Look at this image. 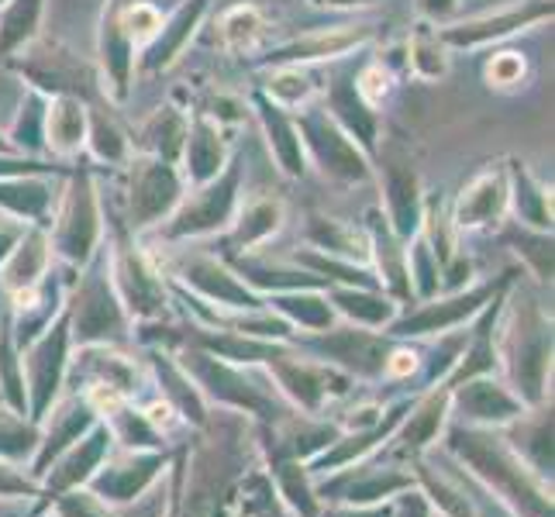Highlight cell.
<instances>
[{
	"instance_id": "obj_6",
	"label": "cell",
	"mask_w": 555,
	"mask_h": 517,
	"mask_svg": "<svg viewBox=\"0 0 555 517\" xmlns=\"http://www.w3.org/2000/svg\"><path fill=\"white\" fill-rule=\"evenodd\" d=\"M101 238V201L98 186L87 169H76L69 177V186L63 190L60 221H55V248L73 259L87 262Z\"/></svg>"
},
{
	"instance_id": "obj_18",
	"label": "cell",
	"mask_w": 555,
	"mask_h": 517,
	"mask_svg": "<svg viewBox=\"0 0 555 517\" xmlns=\"http://www.w3.org/2000/svg\"><path fill=\"white\" fill-rule=\"evenodd\" d=\"M507 186H511V204L518 210V224H528V228H552V190L542 186L539 180L531 177L525 169V163L511 159L507 166Z\"/></svg>"
},
{
	"instance_id": "obj_3",
	"label": "cell",
	"mask_w": 555,
	"mask_h": 517,
	"mask_svg": "<svg viewBox=\"0 0 555 517\" xmlns=\"http://www.w3.org/2000/svg\"><path fill=\"white\" fill-rule=\"evenodd\" d=\"M373 156H376V177L383 186V201H387V215L393 221V232L411 235L421 215H425V201H421V172H417L414 152L400 135H390V139L376 142Z\"/></svg>"
},
{
	"instance_id": "obj_33",
	"label": "cell",
	"mask_w": 555,
	"mask_h": 517,
	"mask_svg": "<svg viewBox=\"0 0 555 517\" xmlns=\"http://www.w3.org/2000/svg\"><path fill=\"white\" fill-rule=\"evenodd\" d=\"M163 31V14L145 4V0H135V4L128 8V35H131V46H149L156 42Z\"/></svg>"
},
{
	"instance_id": "obj_39",
	"label": "cell",
	"mask_w": 555,
	"mask_h": 517,
	"mask_svg": "<svg viewBox=\"0 0 555 517\" xmlns=\"http://www.w3.org/2000/svg\"><path fill=\"white\" fill-rule=\"evenodd\" d=\"M11 152H14V145L8 142L4 131H0V156H11ZM17 156H22V152H17Z\"/></svg>"
},
{
	"instance_id": "obj_19",
	"label": "cell",
	"mask_w": 555,
	"mask_h": 517,
	"mask_svg": "<svg viewBox=\"0 0 555 517\" xmlns=\"http://www.w3.org/2000/svg\"><path fill=\"white\" fill-rule=\"evenodd\" d=\"M46 0H8L0 8V60L22 52L28 42L38 38V25H42Z\"/></svg>"
},
{
	"instance_id": "obj_40",
	"label": "cell",
	"mask_w": 555,
	"mask_h": 517,
	"mask_svg": "<svg viewBox=\"0 0 555 517\" xmlns=\"http://www.w3.org/2000/svg\"><path fill=\"white\" fill-rule=\"evenodd\" d=\"M4 4H8V0H0V8H4Z\"/></svg>"
},
{
	"instance_id": "obj_30",
	"label": "cell",
	"mask_w": 555,
	"mask_h": 517,
	"mask_svg": "<svg viewBox=\"0 0 555 517\" xmlns=\"http://www.w3.org/2000/svg\"><path fill=\"white\" fill-rule=\"evenodd\" d=\"M186 280L190 283H197L204 294H210V297H218V300H224V303H248V294L242 290V286L228 276L221 266H215V262H207V259H197L194 266H186Z\"/></svg>"
},
{
	"instance_id": "obj_34",
	"label": "cell",
	"mask_w": 555,
	"mask_h": 517,
	"mask_svg": "<svg viewBox=\"0 0 555 517\" xmlns=\"http://www.w3.org/2000/svg\"><path fill=\"white\" fill-rule=\"evenodd\" d=\"M201 114L215 121V125H221V121H238L242 114H245V104L238 98H228V93H215V98L204 104Z\"/></svg>"
},
{
	"instance_id": "obj_15",
	"label": "cell",
	"mask_w": 555,
	"mask_h": 517,
	"mask_svg": "<svg viewBox=\"0 0 555 517\" xmlns=\"http://www.w3.org/2000/svg\"><path fill=\"white\" fill-rule=\"evenodd\" d=\"M186 128H190V118L173 107V104H163L152 118H145L142 131H139V148L142 156H156L163 163H173L180 166V156H183V142H186Z\"/></svg>"
},
{
	"instance_id": "obj_7",
	"label": "cell",
	"mask_w": 555,
	"mask_h": 517,
	"mask_svg": "<svg viewBox=\"0 0 555 517\" xmlns=\"http://www.w3.org/2000/svg\"><path fill=\"white\" fill-rule=\"evenodd\" d=\"M135 0H107L98 35V55H101V76L104 93L114 101H128L131 93V73H135V46L128 35V8Z\"/></svg>"
},
{
	"instance_id": "obj_22",
	"label": "cell",
	"mask_w": 555,
	"mask_h": 517,
	"mask_svg": "<svg viewBox=\"0 0 555 517\" xmlns=\"http://www.w3.org/2000/svg\"><path fill=\"white\" fill-rule=\"evenodd\" d=\"M266 35V17L256 4H238L218 17V42L224 52H253Z\"/></svg>"
},
{
	"instance_id": "obj_31",
	"label": "cell",
	"mask_w": 555,
	"mask_h": 517,
	"mask_svg": "<svg viewBox=\"0 0 555 517\" xmlns=\"http://www.w3.org/2000/svg\"><path fill=\"white\" fill-rule=\"evenodd\" d=\"M490 90H518L528 76V60L521 52H496L483 69Z\"/></svg>"
},
{
	"instance_id": "obj_35",
	"label": "cell",
	"mask_w": 555,
	"mask_h": 517,
	"mask_svg": "<svg viewBox=\"0 0 555 517\" xmlns=\"http://www.w3.org/2000/svg\"><path fill=\"white\" fill-rule=\"evenodd\" d=\"M417 11L428 17V22H449L459 11V0H417Z\"/></svg>"
},
{
	"instance_id": "obj_9",
	"label": "cell",
	"mask_w": 555,
	"mask_h": 517,
	"mask_svg": "<svg viewBox=\"0 0 555 517\" xmlns=\"http://www.w3.org/2000/svg\"><path fill=\"white\" fill-rule=\"evenodd\" d=\"M373 38V25H335V28H314L308 35H297L291 42H280L270 49L266 63L270 66H311L324 60H341L356 52Z\"/></svg>"
},
{
	"instance_id": "obj_24",
	"label": "cell",
	"mask_w": 555,
	"mask_h": 517,
	"mask_svg": "<svg viewBox=\"0 0 555 517\" xmlns=\"http://www.w3.org/2000/svg\"><path fill=\"white\" fill-rule=\"evenodd\" d=\"M408 66L417 80H442L449 73V46L431 25H421L408 42Z\"/></svg>"
},
{
	"instance_id": "obj_11",
	"label": "cell",
	"mask_w": 555,
	"mask_h": 517,
	"mask_svg": "<svg viewBox=\"0 0 555 517\" xmlns=\"http://www.w3.org/2000/svg\"><path fill=\"white\" fill-rule=\"evenodd\" d=\"M180 177L190 186H201L207 180H215L218 172L228 166V145L221 139V125L197 111L194 121L186 128V142H183V156H180Z\"/></svg>"
},
{
	"instance_id": "obj_2",
	"label": "cell",
	"mask_w": 555,
	"mask_h": 517,
	"mask_svg": "<svg viewBox=\"0 0 555 517\" xmlns=\"http://www.w3.org/2000/svg\"><path fill=\"white\" fill-rule=\"evenodd\" d=\"M238 186H242V163L232 159L215 180L190 190L186 197L173 207L166 218V238H190V235H210L218 228L232 224L238 210Z\"/></svg>"
},
{
	"instance_id": "obj_17",
	"label": "cell",
	"mask_w": 555,
	"mask_h": 517,
	"mask_svg": "<svg viewBox=\"0 0 555 517\" xmlns=\"http://www.w3.org/2000/svg\"><path fill=\"white\" fill-rule=\"evenodd\" d=\"M207 8H210V0H183L180 11L169 17V22H163V31H159L156 42H152V52H149L152 69L173 66V60L183 52V46L190 42V38H194L197 25L204 22Z\"/></svg>"
},
{
	"instance_id": "obj_4",
	"label": "cell",
	"mask_w": 555,
	"mask_h": 517,
	"mask_svg": "<svg viewBox=\"0 0 555 517\" xmlns=\"http://www.w3.org/2000/svg\"><path fill=\"white\" fill-rule=\"evenodd\" d=\"M11 60H14V69L31 83V90L46 93V98L49 93L52 98L66 93V98L87 101L90 93L98 90V76H93V69L60 42H38L35 38V42H28L22 52L11 55Z\"/></svg>"
},
{
	"instance_id": "obj_21",
	"label": "cell",
	"mask_w": 555,
	"mask_h": 517,
	"mask_svg": "<svg viewBox=\"0 0 555 517\" xmlns=\"http://www.w3.org/2000/svg\"><path fill=\"white\" fill-rule=\"evenodd\" d=\"M232 224H235V245H242V248L262 245L266 238L280 232L283 204L276 197H256V201H248L245 207L235 210Z\"/></svg>"
},
{
	"instance_id": "obj_27",
	"label": "cell",
	"mask_w": 555,
	"mask_h": 517,
	"mask_svg": "<svg viewBox=\"0 0 555 517\" xmlns=\"http://www.w3.org/2000/svg\"><path fill=\"white\" fill-rule=\"evenodd\" d=\"M266 98L280 107H308L314 98L311 73H304L300 66H273V73L266 76Z\"/></svg>"
},
{
	"instance_id": "obj_12",
	"label": "cell",
	"mask_w": 555,
	"mask_h": 517,
	"mask_svg": "<svg viewBox=\"0 0 555 517\" xmlns=\"http://www.w3.org/2000/svg\"><path fill=\"white\" fill-rule=\"evenodd\" d=\"M324 111L332 114V118L338 121V128L346 131V135L366 152V156H373L376 148V139H379V114L373 107L362 104V98L356 93V83L349 73L335 76V80L328 83V98H324Z\"/></svg>"
},
{
	"instance_id": "obj_36",
	"label": "cell",
	"mask_w": 555,
	"mask_h": 517,
	"mask_svg": "<svg viewBox=\"0 0 555 517\" xmlns=\"http://www.w3.org/2000/svg\"><path fill=\"white\" fill-rule=\"evenodd\" d=\"M17 238H22V232H17V228H0V259H8V253L14 248Z\"/></svg>"
},
{
	"instance_id": "obj_28",
	"label": "cell",
	"mask_w": 555,
	"mask_h": 517,
	"mask_svg": "<svg viewBox=\"0 0 555 517\" xmlns=\"http://www.w3.org/2000/svg\"><path fill=\"white\" fill-rule=\"evenodd\" d=\"M118 276H121L131 308H142V311L152 308V300H156V280H152L149 266L135 256L131 245H118Z\"/></svg>"
},
{
	"instance_id": "obj_8",
	"label": "cell",
	"mask_w": 555,
	"mask_h": 517,
	"mask_svg": "<svg viewBox=\"0 0 555 517\" xmlns=\"http://www.w3.org/2000/svg\"><path fill=\"white\" fill-rule=\"evenodd\" d=\"M552 11H555L552 0H521V4H511V8L493 11V14L473 17V22H466V25L442 28L438 35H442V42L449 49H480L490 42H504V38L545 22V17H552Z\"/></svg>"
},
{
	"instance_id": "obj_29",
	"label": "cell",
	"mask_w": 555,
	"mask_h": 517,
	"mask_svg": "<svg viewBox=\"0 0 555 517\" xmlns=\"http://www.w3.org/2000/svg\"><path fill=\"white\" fill-rule=\"evenodd\" d=\"M76 303H80V321L87 335L93 332H104L111 328V324H118V308H114V300L107 297V286L101 280V273H93L83 286V294L76 297Z\"/></svg>"
},
{
	"instance_id": "obj_25",
	"label": "cell",
	"mask_w": 555,
	"mask_h": 517,
	"mask_svg": "<svg viewBox=\"0 0 555 517\" xmlns=\"http://www.w3.org/2000/svg\"><path fill=\"white\" fill-rule=\"evenodd\" d=\"M308 238L321 248V253L328 256H346V259H362L370 253V238L356 232L352 224L346 221H335V218H311L308 221Z\"/></svg>"
},
{
	"instance_id": "obj_1",
	"label": "cell",
	"mask_w": 555,
	"mask_h": 517,
	"mask_svg": "<svg viewBox=\"0 0 555 517\" xmlns=\"http://www.w3.org/2000/svg\"><path fill=\"white\" fill-rule=\"evenodd\" d=\"M294 121L304 142V156L314 159V166L324 172V180L346 186L373 180L370 156L338 128V121L324 111V104H308Z\"/></svg>"
},
{
	"instance_id": "obj_10",
	"label": "cell",
	"mask_w": 555,
	"mask_h": 517,
	"mask_svg": "<svg viewBox=\"0 0 555 517\" xmlns=\"http://www.w3.org/2000/svg\"><path fill=\"white\" fill-rule=\"evenodd\" d=\"M511 204V186H507V169H483L463 186V194L455 201L452 221L455 228H490L504 218Z\"/></svg>"
},
{
	"instance_id": "obj_26",
	"label": "cell",
	"mask_w": 555,
	"mask_h": 517,
	"mask_svg": "<svg viewBox=\"0 0 555 517\" xmlns=\"http://www.w3.org/2000/svg\"><path fill=\"white\" fill-rule=\"evenodd\" d=\"M46 104L49 98L46 93H38V90H28L25 93V101L22 107H17V121L11 128V135L8 142L14 145V152H38L46 142H42V128H46Z\"/></svg>"
},
{
	"instance_id": "obj_5",
	"label": "cell",
	"mask_w": 555,
	"mask_h": 517,
	"mask_svg": "<svg viewBox=\"0 0 555 517\" xmlns=\"http://www.w3.org/2000/svg\"><path fill=\"white\" fill-rule=\"evenodd\" d=\"M183 194L186 183L173 163H163L156 156L128 159V218L135 228L166 221Z\"/></svg>"
},
{
	"instance_id": "obj_38",
	"label": "cell",
	"mask_w": 555,
	"mask_h": 517,
	"mask_svg": "<svg viewBox=\"0 0 555 517\" xmlns=\"http://www.w3.org/2000/svg\"><path fill=\"white\" fill-rule=\"evenodd\" d=\"M321 4H328V8H370V4H376V0H321Z\"/></svg>"
},
{
	"instance_id": "obj_32",
	"label": "cell",
	"mask_w": 555,
	"mask_h": 517,
	"mask_svg": "<svg viewBox=\"0 0 555 517\" xmlns=\"http://www.w3.org/2000/svg\"><path fill=\"white\" fill-rule=\"evenodd\" d=\"M352 83H356V93L362 98V104L373 107V111H379V104L387 101V93H390V87H393L390 73L383 69V63L362 66V69L352 76Z\"/></svg>"
},
{
	"instance_id": "obj_20",
	"label": "cell",
	"mask_w": 555,
	"mask_h": 517,
	"mask_svg": "<svg viewBox=\"0 0 555 517\" xmlns=\"http://www.w3.org/2000/svg\"><path fill=\"white\" fill-rule=\"evenodd\" d=\"M46 262H49V242L42 228H28L22 232V238L14 242V248L8 253V276L4 283L11 290H31L38 283V276L46 273Z\"/></svg>"
},
{
	"instance_id": "obj_14",
	"label": "cell",
	"mask_w": 555,
	"mask_h": 517,
	"mask_svg": "<svg viewBox=\"0 0 555 517\" xmlns=\"http://www.w3.org/2000/svg\"><path fill=\"white\" fill-rule=\"evenodd\" d=\"M42 142L52 156L69 159L87 145V101L80 98H52L46 104V128H42Z\"/></svg>"
},
{
	"instance_id": "obj_13",
	"label": "cell",
	"mask_w": 555,
	"mask_h": 517,
	"mask_svg": "<svg viewBox=\"0 0 555 517\" xmlns=\"http://www.w3.org/2000/svg\"><path fill=\"white\" fill-rule=\"evenodd\" d=\"M256 114H259L266 142H270L280 169L286 172V177H304V169H308V156H304V142H300L297 121L286 114V107L273 104L266 93H256Z\"/></svg>"
},
{
	"instance_id": "obj_16",
	"label": "cell",
	"mask_w": 555,
	"mask_h": 517,
	"mask_svg": "<svg viewBox=\"0 0 555 517\" xmlns=\"http://www.w3.org/2000/svg\"><path fill=\"white\" fill-rule=\"evenodd\" d=\"M55 201V186L49 177H4L0 180V210L17 221L42 224Z\"/></svg>"
},
{
	"instance_id": "obj_23",
	"label": "cell",
	"mask_w": 555,
	"mask_h": 517,
	"mask_svg": "<svg viewBox=\"0 0 555 517\" xmlns=\"http://www.w3.org/2000/svg\"><path fill=\"white\" fill-rule=\"evenodd\" d=\"M87 145L93 152V159L111 163V166L131 159L128 135L118 128V121H114L104 107H87Z\"/></svg>"
},
{
	"instance_id": "obj_37",
	"label": "cell",
	"mask_w": 555,
	"mask_h": 517,
	"mask_svg": "<svg viewBox=\"0 0 555 517\" xmlns=\"http://www.w3.org/2000/svg\"><path fill=\"white\" fill-rule=\"evenodd\" d=\"M411 366H414V356H411V352H397L393 362H390V370H393V373H408Z\"/></svg>"
}]
</instances>
